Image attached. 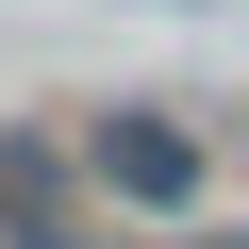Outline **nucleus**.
Masks as SVG:
<instances>
[{"mask_svg":"<svg viewBox=\"0 0 249 249\" xmlns=\"http://www.w3.org/2000/svg\"><path fill=\"white\" fill-rule=\"evenodd\" d=\"M166 249H232V232H216V216H166Z\"/></svg>","mask_w":249,"mask_h":249,"instance_id":"nucleus-2","label":"nucleus"},{"mask_svg":"<svg viewBox=\"0 0 249 249\" xmlns=\"http://www.w3.org/2000/svg\"><path fill=\"white\" fill-rule=\"evenodd\" d=\"M116 216H199L216 199V133H199V116H166V100H133V116H100V133L67 150Z\"/></svg>","mask_w":249,"mask_h":249,"instance_id":"nucleus-1","label":"nucleus"}]
</instances>
